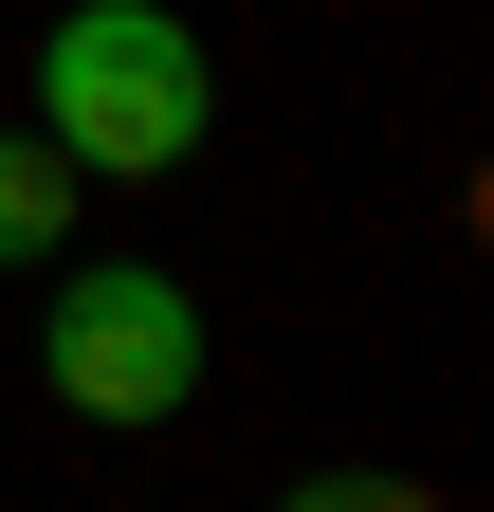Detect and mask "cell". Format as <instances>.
Masks as SVG:
<instances>
[{"instance_id": "6da1fadb", "label": "cell", "mask_w": 494, "mask_h": 512, "mask_svg": "<svg viewBox=\"0 0 494 512\" xmlns=\"http://www.w3.org/2000/svg\"><path fill=\"white\" fill-rule=\"evenodd\" d=\"M202 128H220V74L165 0H74L37 37V147L74 183H165V165H202Z\"/></svg>"}, {"instance_id": "7a4b0ae2", "label": "cell", "mask_w": 494, "mask_h": 512, "mask_svg": "<svg viewBox=\"0 0 494 512\" xmlns=\"http://www.w3.org/2000/svg\"><path fill=\"white\" fill-rule=\"evenodd\" d=\"M37 366H55V403L92 439H147V421L202 403V293H183L165 256H92V275H55Z\"/></svg>"}, {"instance_id": "3957f363", "label": "cell", "mask_w": 494, "mask_h": 512, "mask_svg": "<svg viewBox=\"0 0 494 512\" xmlns=\"http://www.w3.org/2000/svg\"><path fill=\"white\" fill-rule=\"evenodd\" d=\"M55 256H74V165L37 128H0V275H55Z\"/></svg>"}, {"instance_id": "277c9868", "label": "cell", "mask_w": 494, "mask_h": 512, "mask_svg": "<svg viewBox=\"0 0 494 512\" xmlns=\"http://www.w3.org/2000/svg\"><path fill=\"white\" fill-rule=\"evenodd\" d=\"M275 512H440V494H421V476H293Z\"/></svg>"}]
</instances>
